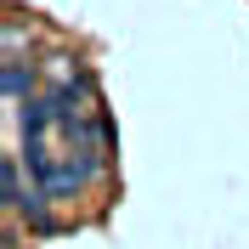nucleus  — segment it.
<instances>
[{
	"mask_svg": "<svg viewBox=\"0 0 249 249\" xmlns=\"http://www.w3.org/2000/svg\"><path fill=\"white\" fill-rule=\"evenodd\" d=\"M46 91L51 96H62V102H74V96H96L91 91V74L79 68V57H68V51H57V57H46Z\"/></svg>",
	"mask_w": 249,
	"mask_h": 249,
	"instance_id": "nucleus-1",
	"label": "nucleus"
},
{
	"mask_svg": "<svg viewBox=\"0 0 249 249\" xmlns=\"http://www.w3.org/2000/svg\"><path fill=\"white\" fill-rule=\"evenodd\" d=\"M0 193H6V204H12V210H23L29 221H40V198H46V187H40V181L23 187V159H17V153L0 159Z\"/></svg>",
	"mask_w": 249,
	"mask_h": 249,
	"instance_id": "nucleus-2",
	"label": "nucleus"
},
{
	"mask_svg": "<svg viewBox=\"0 0 249 249\" xmlns=\"http://www.w3.org/2000/svg\"><path fill=\"white\" fill-rule=\"evenodd\" d=\"M0 85H6V102L23 108V102L34 96V68H29L23 57H6V62H0Z\"/></svg>",
	"mask_w": 249,
	"mask_h": 249,
	"instance_id": "nucleus-3",
	"label": "nucleus"
},
{
	"mask_svg": "<svg viewBox=\"0 0 249 249\" xmlns=\"http://www.w3.org/2000/svg\"><path fill=\"white\" fill-rule=\"evenodd\" d=\"M0 40H6V57H23V40H29V34H23V23H17V17H6Z\"/></svg>",
	"mask_w": 249,
	"mask_h": 249,
	"instance_id": "nucleus-4",
	"label": "nucleus"
}]
</instances>
